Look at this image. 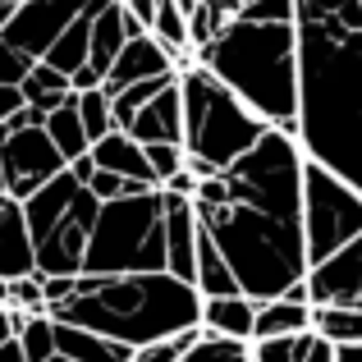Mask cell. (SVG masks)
<instances>
[{"label": "cell", "instance_id": "obj_1", "mask_svg": "<svg viewBox=\"0 0 362 362\" xmlns=\"http://www.w3.org/2000/svg\"><path fill=\"white\" fill-rule=\"evenodd\" d=\"M298 28V147L362 193V0Z\"/></svg>", "mask_w": 362, "mask_h": 362}, {"label": "cell", "instance_id": "obj_2", "mask_svg": "<svg viewBox=\"0 0 362 362\" xmlns=\"http://www.w3.org/2000/svg\"><path fill=\"white\" fill-rule=\"evenodd\" d=\"M74 298L60 312H51L55 321H74L88 326L106 339L138 349L151 339H175L179 330L202 321V293L188 280H175L170 271L151 275H78Z\"/></svg>", "mask_w": 362, "mask_h": 362}, {"label": "cell", "instance_id": "obj_3", "mask_svg": "<svg viewBox=\"0 0 362 362\" xmlns=\"http://www.w3.org/2000/svg\"><path fill=\"white\" fill-rule=\"evenodd\" d=\"M234 97L271 129L298 138V28L234 18L216 42L193 51Z\"/></svg>", "mask_w": 362, "mask_h": 362}, {"label": "cell", "instance_id": "obj_4", "mask_svg": "<svg viewBox=\"0 0 362 362\" xmlns=\"http://www.w3.org/2000/svg\"><path fill=\"white\" fill-rule=\"evenodd\" d=\"M197 225L211 230L216 247L225 252L234 280H239V293L252 303L280 298L289 284L308 275V247H303L298 221H280V216H266L257 206L230 202Z\"/></svg>", "mask_w": 362, "mask_h": 362}, {"label": "cell", "instance_id": "obj_5", "mask_svg": "<svg viewBox=\"0 0 362 362\" xmlns=\"http://www.w3.org/2000/svg\"><path fill=\"white\" fill-rule=\"evenodd\" d=\"M179 101H184V151L206 160L211 170H230L271 129L197 60L179 64Z\"/></svg>", "mask_w": 362, "mask_h": 362}, {"label": "cell", "instance_id": "obj_6", "mask_svg": "<svg viewBox=\"0 0 362 362\" xmlns=\"http://www.w3.org/2000/svg\"><path fill=\"white\" fill-rule=\"evenodd\" d=\"M165 271V230H160V188L101 202L88 230L83 275H151Z\"/></svg>", "mask_w": 362, "mask_h": 362}, {"label": "cell", "instance_id": "obj_7", "mask_svg": "<svg viewBox=\"0 0 362 362\" xmlns=\"http://www.w3.org/2000/svg\"><path fill=\"white\" fill-rule=\"evenodd\" d=\"M303 165H308V156H303L298 138H289L280 129H266L257 138V147L243 151L225 170L230 202H243L266 216L303 225Z\"/></svg>", "mask_w": 362, "mask_h": 362}, {"label": "cell", "instance_id": "obj_8", "mask_svg": "<svg viewBox=\"0 0 362 362\" xmlns=\"http://www.w3.org/2000/svg\"><path fill=\"white\" fill-rule=\"evenodd\" d=\"M362 234V193L349 188L326 165L308 160L303 165V247H308V271L339 252L349 239Z\"/></svg>", "mask_w": 362, "mask_h": 362}, {"label": "cell", "instance_id": "obj_9", "mask_svg": "<svg viewBox=\"0 0 362 362\" xmlns=\"http://www.w3.org/2000/svg\"><path fill=\"white\" fill-rule=\"evenodd\" d=\"M64 170V156L55 151V142L46 138L42 124H28L0 138V179H5V197L23 202L42 184H51Z\"/></svg>", "mask_w": 362, "mask_h": 362}, {"label": "cell", "instance_id": "obj_10", "mask_svg": "<svg viewBox=\"0 0 362 362\" xmlns=\"http://www.w3.org/2000/svg\"><path fill=\"white\" fill-rule=\"evenodd\" d=\"M83 5L88 0H23V5L9 9L5 28H0V42H9L28 60H42L55 46V37L83 14Z\"/></svg>", "mask_w": 362, "mask_h": 362}, {"label": "cell", "instance_id": "obj_11", "mask_svg": "<svg viewBox=\"0 0 362 362\" xmlns=\"http://www.w3.org/2000/svg\"><path fill=\"white\" fill-rule=\"evenodd\" d=\"M303 284L312 308H362V234L330 252L326 262H317L303 275Z\"/></svg>", "mask_w": 362, "mask_h": 362}, {"label": "cell", "instance_id": "obj_12", "mask_svg": "<svg viewBox=\"0 0 362 362\" xmlns=\"http://www.w3.org/2000/svg\"><path fill=\"white\" fill-rule=\"evenodd\" d=\"M160 230H165V271L175 280L193 284V262H197V211L193 197H179L160 188Z\"/></svg>", "mask_w": 362, "mask_h": 362}, {"label": "cell", "instance_id": "obj_13", "mask_svg": "<svg viewBox=\"0 0 362 362\" xmlns=\"http://www.w3.org/2000/svg\"><path fill=\"white\" fill-rule=\"evenodd\" d=\"M124 133H129V138H138L142 147H151V142H179V147H184V101H179V74L138 110V115L129 119V129H124Z\"/></svg>", "mask_w": 362, "mask_h": 362}, {"label": "cell", "instance_id": "obj_14", "mask_svg": "<svg viewBox=\"0 0 362 362\" xmlns=\"http://www.w3.org/2000/svg\"><path fill=\"white\" fill-rule=\"evenodd\" d=\"M165 74H175V60H170L165 51H160L156 37H133V42L119 46L115 64L106 69V78H101V88L106 92H119L129 88V83H142V78H165Z\"/></svg>", "mask_w": 362, "mask_h": 362}, {"label": "cell", "instance_id": "obj_15", "mask_svg": "<svg viewBox=\"0 0 362 362\" xmlns=\"http://www.w3.org/2000/svg\"><path fill=\"white\" fill-rule=\"evenodd\" d=\"M83 193V184H78V175H74L69 165L60 170V175L51 179V184H42L33 197H23V221H28V234H33V243L42 239L46 230H55V225L64 221V211L74 206V197Z\"/></svg>", "mask_w": 362, "mask_h": 362}, {"label": "cell", "instance_id": "obj_16", "mask_svg": "<svg viewBox=\"0 0 362 362\" xmlns=\"http://www.w3.org/2000/svg\"><path fill=\"white\" fill-rule=\"evenodd\" d=\"M88 156H92V165L106 170V175H119V179H129V184H142V188H156L142 142H138V138H129L124 129H110L106 138H97Z\"/></svg>", "mask_w": 362, "mask_h": 362}, {"label": "cell", "instance_id": "obj_17", "mask_svg": "<svg viewBox=\"0 0 362 362\" xmlns=\"http://www.w3.org/2000/svg\"><path fill=\"white\" fill-rule=\"evenodd\" d=\"M33 271H37V243L28 234L23 206L5 197V206H0V280H23Z\"/></svg>", "mask_w": 362, "mask_h": 362}, {"label": "cell", "instance_id": "obj_18", "mask_svg": "<svg viewBox=\"0 0 362 362\" xmlns=\"http://www.w3.org/2000/svg\"><path fill=\"white\" fill-rule=\"evenodd\" d=\"M55 321V317H51ZM55 354H64L69 362H129L133 349L119 339H106L88 326H74V321H55Z\"/></svg>", "mask_w": 362, "mask_h": 362}, {"label": "cell", "instance_id": "obj_19", "mask_svg": "<svg viewBox=\"0 0 362 362\" xmlns=\"http://www.w3.org/2000/svg\"><path fill=\"white\" fill-rule=\"evenodd\" d=\"M252 321H257V303L243 298V293H230V298H202V321L197 326L216 339L252 344Z\"/></svg>", "mask_w": 362, "mask_h": 362}, {"label": "cell", "instance_id": "obj_20", "mask_svg": "<svg viewBox=\"0 0 362 362\" xmlns=\"http://www.w3.org/2000/svg\"><path fill=\"white\" fill-rule=\"evenodd\" d=\"M193 289L202 293V298H230V293H239V280H234L230 262H225V252L216 247V239H211V230H206V225H197Z\"/></svg>", "mask_w": 362, "mask_h": 362}, {"label": "cell", "instance_id": "obj_21", "mask_svg": "<svg viewBox=\"0 0 362 362\" xmlns=\"http://www.w3.org/2000/svg\"><path fill=\"white\" fill-rule=\"evenodd\" d=\"M312 330V308L293 298H266L257 303V321H252V339H275V335H303Z\"/></svg>", "mask_w": 362, "mask_h": 362}, {"label": "cell", "instance_id": "obj_22", "mask_svg": "<svg viewBox=\"0 0 362 362\" xmlns=\"http://www.w3.org/2000/svg\"><path fill=\"white\" fill-rule=\"evenodd\" d=\"M18 92H23V106L33 110V115H42V119L51 115L55 106H64V101L74 97V92H69V78H64L60 69H51L46 60H37L33 69H28V78L18 83Z\"/></svg>", "mask_w": 362, "mask_h": 362}, {"label": "cell", "instance_id": "obj_23", "mask_svg": "<svg viewBox=\"0 0 362 362\" xmlns=\"http://www.w3.org/2000/svg\"><path fill=\"white\" fill-rule=\"evenodd\" d=\"M42 129H46V138L55 142V151L64 156V165H74L78 156H88V151H92V142H88V133H83V119H78L74 97L64 101V106H55L51 115L42 119Z\"/></svg>", "mask_w": 362, "mask_h": 362}, {"label": "cell", "instance_id": "obj_24", "mask_svg": "<svg viewBox=\"0 0 362 362\" xmlns=\"http://www.w3.org/2000/svg\"><path fill=\"white\" fill-rule=\"evenodd\" d=\"M88 42H92V14H88V5H83V14L74 18V23L64 28L60 37H55V46L42 55V60L69 78L74 69H83V64H88Z\"/></svg>", "mask_w": 362, "mask_h": 362}, {"label": "cell", "instance_id": "obj_25", "mask_svg": "<svg viewBox=\"0 0 362 362\" xmlns=\"http://www.w3.org/2000/svg\"><path fill=\"white\" fill-rule=\"evenodd\" d=\"M312 330L335 349H362V308H312Z\"/></svg>", "mask_w": 362, "mask_h": 362}, {"label": "cell", "instance_id": "obj_26", "mask_svg": "<svg viewBox=\"0 0 362 362\" xmlns=\"http://www.w3.org/2000/svg\"><path fill=\"white\" fill-rule=\"evenodd\" d=\"M234 14H239V5H230V0H197V5L188 9V46L202 51L206 42H216V37L234 23Z\"/></svg>", "mask_w": 362, "mask_h": 362}, {"label": "cell", "instance_id": "obj_27", "mask_svg": "<svg viewBox=\"0 0 362 362\" xmlns=\"http://www.w3.org/2000/svg\"><path fill=\"white\" fill-rule=\"evenodd\" d=\"M18 349L28 362H46L55 358V321L51 312H18Z\"/></svg>", "mask_w": 362, "mask_h": 362}, {"label": "cell", "instance_id": "obj_28", "mask_svg": "<svg viewBox=\"0 0 362 362\" xmlns=\"http://www.w3.org/2000/svg\"><path fill=\"white\" fill-rule=\"evenodd\" d=\"M74 106H78V119H83V133H88V142L106 138V133L115 129V119H110V92H106V88L74 92Z\"/></svg>", "mask_w": 362, "mask_h": 362}, {"label": "cell", "instance_id": "obj_29", "mask_svg": "<svg viewBox=\"0 0 362 362\" xmlns=\"http://www.w3.org/2000/svg\"><path fill=\"white\" fill-rule=\"evenodd\" d=\"M197 339H202V326H188V330H179L175 339H151V344H138L129 362H179L188 349L197 344Z\"/></svg>", "mask_w": 362, "mask_h": 362}, {"label": "cell", "instance_id": "obj_30", "mask_svg": "<svg viewBox=\"0 0 362 362\" xmlns=\"http://www.w3.org/2000/svg\"><path fill=\"white\" fill-rule=\"evenodd\" d=\"M179 362H252V358H247V344H239V339H216L202 330V339Z\"/></svg>", "mask_w": 362, "mask_h": 362}, {"label": "cell", "instance_id": "obj_31", "mask_svg": "<svg viewBox=\"0 0 362 362\" xmlns=\"http://www.w3.org/2000/svg\"><path fill=\"white\" fill-rule=\"evenodd\" d=\"M293 14H298L293 0H243L234 18H243V23H293Z\"/></svg>", "mask_w": 362, "mask_h": 362}, {"label": "cell", "instance_id": "obj_32", "mask_svg": "<svg viewBox=\"0 0 362 362\" xmlns=\"http://www.w3.org/2000/svg\"><path fill=\"white\" fill-rule=\"evenodd\" d=\"M142 151H147V165H151L156 188L184 170V147H179V142H151V147H142Z\"/></svg>", "mask_w": 362, "mask_h": 362}, {"label": "cell", "instance_id": "obj_33", "mask_svg": "<svg viewBox=\"0 0 362 362\" xmlns=\"http://www.w3.org/2000/svg\"><path fill=\"white\" fill-rule=\"evenodd\" d=\"M5 308L14 312H46V293H42V275H23V280H9V293H5Z\"/></svg>", "mask_w": 362, "mask_h": 362}, {"label": "cell", "instance_id": "obj_34", "mask_svg": "<svg viewBox=\"0 0 362 362\" xmlns=\"http://www.w3.org/2000/svg\"><path fill=\"white\" fill-rule=\"evenodd\" d=\"M88 188L97 202H115V197H124V193H133V188H142V184H129V179H119V175H106V170H92L88 175Z\"/></svg>", "mask_w": 362, "mask_h": 362}, {"label": "cell", "instance_id": "obj_35", "mask_svg": "<svg viewBox=\"0 0 362 362\" xmlns=\"http://www.w3.org/2000/svg\"><path fill=\"white\" fill-rule=\"evenodd\" d=\"M37 60H28V55H18L9 42H0V88H18V83L28 78V69H33Z\"/></svg>", "mask_w": 362, "mask_h": 362}, {"label": "cell", "instance_id": "obj_36", "mask_svg": "<svg viewBox=\"0 0 362 362\" xmlns=\"http://www.w3.org/2000/svg\"><path fill=\"white\" fill-rule=\"evenodd\" d=\"M293 362H339V349L326 344L317 330H303V335H298V358H293Z\"/></svg>", "mask_w": 362, "mask_h": 362}, {"label": "cell", "instance_id": "obj_37", "mask_svg": "<svg viewBox=\"0 0 362 362\" xmlns=\"http://www.w3.org/2000/svg\"><path fill=\"white\" fill-rule=\"evenodd\" d=\"M92 88H101V74L92 69V64H83V69L69 74V92H92Z\"/></svg>", "mask_w": 362, "mask_h": 362}, {"label": "cell", "instance_id": "obj_38", "mask_svg": "<svg viewBox=\"0 0 362 362\" xmlns=\"http://www.w3.org/2000/svg\"><path fill=\"white\" fill-rule=\"evenodd\" d=\"M18 106H23V92H18V88H0V124L14 115Z\"/></svg>", "mask_w": 362, "mask_h": 362}, {"label": "cell", "instance_id": "obj_39", "mask_svg": "<svg viewBox=\"0 0 362 362\" xmlns=\"http://www.w3.org/2000/svg\"><path fill=\"white\" fill-rule=\"evenodd\" d=\"M14 335H18V312L14 308H0V344H9Z\"/></svg>", "mask_w": 362, "mask_h": 362}, {"label": "cell", "instance_id": "obj_40", "mask_svg": "<svg viewBox=\"0 0 362 362\" xmlns=\"http://www.w3.org/2000/svg\"><path fill=\"white\" fill-rule=\"evenodd\" d=\"M0 362H28V358H23V349H18V339L0 344Z\"/></svg>", "mask_w": 362, "mask_h": 362}, {"label": "cell", "instance_id": "obj_41", "mask_svg": "<svg viewBox=\"0 0 362 362\" xmlns=\"http://www.w3.org/2000/svg\"><path fill=\"white\" fill-rule=\"evenodd\" d=\"M14 5H23V0H0V9H14Z\"/></svg>", "mask_w": 362, "mask_h": 362}, {"label": "cell", "instance_id": "obj_42", "mask_svg": "<svg viewBox=\"0 0 362 362\" xmlns=\"http://www.w3.org/2000/svg\"><path fill=\"white\" fill-rule=\"evenodd\" d=\"M46 362H69V358H64V354H55V358H46Z\"/></svg>", "mask_w": 362, "mask_h": 362}, {"label": "cell", "instance_id": "obj_43", "mask_svg": "<svg viewBox=\"0 0 362 362\" xmlns=\"http://www.w3.org/2000/svg\"><path fill=\"white\" fill-rule=\"evenodd\" d=\"M0 193H5V179H0Z\"/></svg>", "mask_w": 362, "mask_h": 362}, {"label": "cell", "instance_id": "obj_44", "mask_svg": "<svg viewBox=\"0 0 362 362\" xmlns=\"http://www.w3.org/2000/svg\"><path fill=\"white\" fill-rule=\"evenodd\" d=\"M0 206H5V193H0Z\"/></svg>", "mask_w": 362, "mask_h": 362}, {"label": "cell", "instance_id": "obj_45", "mask_svg": "<svg viewBox=\"0 0 362 362\" xmlns=\"http://www.w3.org/2000/svg\"><path fill=\"white\" fill-rule=\"evenodd\" d=\"M230 5H243V0H230Z\"/></svg>", "mask_w": 362, "mask_h": 362}, {"label": "cell", "instance_id": "obj_46", "mask_svg": "<svg viewBox=\"0 0 362 362\" xmlns=\"http://www.w3.org/2000/svg\"><path fill=\"white\" fill-rule=\"evenodd\" d=\"M0 308H5V303H0Z\"/></svg>", "mask_w": 362, "mask_h": 362}]
</instances>
